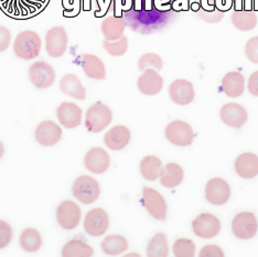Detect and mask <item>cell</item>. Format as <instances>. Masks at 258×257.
I'll use <instances>...</instances> for the list:
<instances>
[{
    "instance_id": "cell-7",
    "label": "cell",
    "mask_w": 258,
    "mask_h": 257,
    "mask_svg": "<svg viewBox=\"0 0 258 257\" xmlns=\"http://www.w3.org/2000/svg\"><path fill=\"white\" fill-rule=\"evenodd\" d=\"M109 226L108 213L102 208H94L86 213L83 227L86 234L98 237L105 234Z\"/></svg>"
},
{
    "instance_id": "cell-40",
    "label": "cell",
    "mask_w": 258,
    "mask_h": 257,
    "mask_svg": "<svg viewBox=\"0 0 258 257\" xmlns=\"http://www.w3.org/2000/svg\"><path fill=\"white\" fill-rule=\"evenodd\" d=\"M247 90L251 95L258 97V71L250 74L247 82Z\"/></svg>"
},
{
    "instance_id": "cell-42",
    "label": "cell",
    "mask_w": 258,
    "mask_h": 257,
    "mask_svg": "<svg viewBox=\"0 0 258 257\" xmlns=\"http://www.w3.org/2000/svg\"><path fill=\"white\" fill-rule=\"evenodd\" d=\"M4 155H5V146H4L2 140H0V159L3 158Z\"/></svg>"
},
{
    "instance_id": "cell-10",
    "label": "cell",
    "mask_w": 258,
    "mask_h": 257,
    "mask_svg": "<svg viewBox=\"0 0 258 257\" xmlns=\"http://www.w3.org/2000/svg\"><path fill=\"white\" fill-rule=\"evenodd\" d=\"M258 231V221L254 213L240 212L232 221V232L239 239H250Z\"/></svg>"
},
{
    "instance_id": "cell-16",
    "label": "cell",
    "mask_w": 258,
    "mask_h": 257,
    "mask_svg": "<svg viewBox=\"0 0 258 257\" xmlns=\"http://www.w3.org/2000/svg\"><path fill=\"white\" fill-rule=\"evenodd\" d=\"M220 117L225 125L240 128L248 118L247 110L238 103H227L220 110Z\"/></svg>"
},
{
    "instance_id": "cell-24",
    "label": "cell",
    "mask_w": 258,
    "mask_h": 257,
    "mask_svg": "<svg viewBox=\"0 0 258 257\" xmlns=\"http://www.w3.org/2000/svg\"><path fill=\"white\" fill-rule=\"evenodd\" d=\"M184 172L182 167L175 162H169L165 167L161 168L159 180L161 185L165 188L172 189L182 182Z\"/></svg>"
},
{
    "instance_id": "cell-29",
    "label": "cell",
    "mask_w": 258,
    "mask_h": 257,
    "mask_svg": "<svg viewBox=\"0 0 258 257\" xmlns=\"http://www.w3.org/2000/svg\"><path fill=\"white\" fill-rule=\"evenodd\" d=\"M94 249L90 244L79 238L70 239L64 244L61 255L62 257H91Z\"/></svg>"
},
{
    "instance_id": "cell-8",
    "label": "cell",
    "mask_w": 258,
    "mask_h": 257,
    "mask_svg": "<svg viewBox=\"0 0 258 257\" xmlns=\"http://www.w3.org/2000/svg\"><path fill=\"white\" fill-rule=\"evenodd\" d=\"M165 135L170 143L179 146V147L190 146L195 138L192 127L183 120H173L169 122L165 130Z\"/></svg>"
},
{
    "instance_id": "cell-20",
    "label": "cell",
    "mask_w": 258,
    "mask_h": 257,
    "mask_svg": "<svg viewBox=\"0 0 258 257\" xmlns=\"http://www.w3.org/2000/svg\"><path fill=\"white\" fill-rule=\"evenodd\" d=\"M234 169L240 178H255L258 176V156L253 153L240 154L234 163Z\"/></svg>"
},
{
    "instance_id": "cell-11",
    "label": "cell",
    "mask_w": 258,
    "mask_h": 257,
    "mask_svg": "<svg viewBox=\"0 0 258 257\" xmlns=\"http://www.w3.org/2000/svg\"><path fill=\"white\" fill-rule=\"evenodd\" d=\"M192 229L197 236L210 239L220 233L221 222L212 213H201L193 220Z\"/></svg>"
},
{
    "instance_id": "cell-43",
    "label": "cell",
    "mask_w": 258,
    "mask_h": 257,
    "mask_svg": "<svg viewBox=\"0 0 258 257\" xmlns=\"http://www.w3.org/2000/svg\"><path fill=\"white\" fill-rule=\"evenodd\" d=\"M254 9L258 13V0H254Z\"/></svg>"
},
{
    "instance_id": "cell-38",
    "label": "cell",
    "mask_w": 258,
    "mask_h": 257,
    "mask_svg": "<svg viewBox=\"0 0 258 257\" xmlns=\"http://www.w3.org/2000/svg\"><path fill=\"white\" fill-rule=\"evenodd\" d=\"M200 257H224V252L218 245L209 244L203 246L199 253Z\"/></svg>"
},
{
    "instance_id": "cell-26",
    "label": "cell",
    "mask_w": 258,
    "mask_h": 257,
    "mask_svg": "<svg viewBox=\"0 0 258 257\" xmlns=\"http://www.w3.org/2000/svg\"><path fill=\"white\" fill-rule=\"evenodd\" d=\"M233 26L240 31H250L257 26V16L251 9H236L231 16Z\"/></svg>"
},
{
    "instance_id": "cell-37",
    "label": "cell",
    "mask_w": 258,
    "mask_h": 257,
    "mask_svg": "<svg viewBox=\"0 0 258 257\" xmlns=\"http://www.w3.org/2000/svg\"><path fill=\"white\" fill-rule=\"evenodd\" d=\"M246 57L254 64H258V37L250 38L245 45Z\"/></svg>"
},
{
    "instance_id": "cell-12",
    "label": "cell",
    "mask_w": 258,
    "mask_h": 257,
    "mask_svg": "<svg viewBox=\"0 0 258 257\" xmlns=\"http://www.w3.org/2000/svg\"><path fill=\"white\" fill-rule=\"evenodd\" d=\"M231 198V188L223 178L210 179L205 185V199L213 206H223Z\"/></svg>"
},
{
    "instance_id": "cell-4",
    "label": "cell",
    "mask_w": 258,
    "mask_h": 257,
    "mask_svg": "<svg viewBox=\"0 0 258 257\" xmlns=\"http://www.w3.org/2000/svg\"><path fill=\"white\" fill-rule=\"evenodd\" d=\"M56 221L63 230L72 231L79 226L82 210L73 200H64L56 208Z\"/></svg>"
},
{
    "instance_id": "cell-41",
    "label": "cell",
    "mask_w": 258,
    "mask_h": 257,
    "mask_svg": "<svg viewBox=\"0 0 258 257\" xmlns=\"http://www.w3.org/2000/svg\"><path fill=\"white\" fill-rule=\"evenodd\" d=\"M220 2H223V7H222V10H223V11H225V9H227V8H230V7H231L232 4H233V2H235V0H216L215 4H219Z\"/></svg>"
},
{
    "instance_id": "cell-5",
    "label": "cell",
    "mask_w": 258,
    "mask_h": 257,
    "mask_svg": "<svg viewBox=\"0 0 258 257\" xmlns=\"http://www.w3.org/2000/svg\"><path fill=\"white\" fill-rule=\"evenodd\" d=\"M29 80L40 90L49 89L55 82V70L45 61H36L29 68Z\"/></svg>"
},
{
    "instance_id": "cell-13",
    "label": "cell",
    "mask_w": 258,
    "mask_h": 257,
    "mask_svg": "<svg viewBox=\"0 0 258 257\" xmlns=\"http://www.w3.org/2000/svg\"><path fill=\"white\" fill-rule=\"evenodd\" d=\"M34 138L41 146L51 147L61 140L62 128L53 120H43L34 131Z\"/></svg>"
},
{
    "instance_id": "cell-30",
    "label": "cell",
    "mask_w": 258,
    "mask_h": 257,
    "mask_svg": "<svg viewBox=\"0 0 258 257\" xmlns=\"http://www.w3.org/2000/svg\"><path fill=\"white\" fill-rule=\"evenodd\" d=\"M162 168V161L157 156H146L140 161V174L148 181H155L159 178Z\"/></svg>"
},
{
    "instance_id": "cell-9",
    "label": "cell",
    "mask_w": 258,
    "mask_h": 257,
    "mask_svg": "<svg viewBox=\"0 0 258 257\" xmlns=\"http://www.w3.org/2000/svg\"><path fill=\"white\" fill-rule=\"evenodd\" d=\"M69 37L62 26L51 28L45 34V50L51 57H61L68 49Z\"/></svg>"
},
{
    "instance_id": "cell-6",
    "label": "cell",
    "mask_w": 258,
    "mask_h": 257,
    "mask_svg": "<svg viewBox=\"0 0 258 257\" xmlns=\"http://www.w3.org/2000/svg\"><path fill=\"white\" fill-rule=\"evenodd\" d=\"M143 204L154 219L158 221H165L167 219V202L158 190L150 186H144Z\"/></svg>"
},
{
    "instance_id": "cell-33",
    "label": "cell",
    "mask_w": 258,
    "mask_h": 257,
    "mask_svg": "<svg viewBox=\"0 0 258 257\" xmlns=\"http://www.w3.org/2000/svg\"><path fill=\"white\" fill-rule=\"evenodd\" d=\"M175 257H193L196 254V244L190 238H178L172 245Z\"/></svg>"
},
{
    "instance_id": "cell-35",
    "label": "cell",
    "mask_w": 258,
    "mask_h": 257,
    "mask_svg": "<svg viewBox=\"0 0 258 257\" xmlns=\"http://www.w3.org/2000/svg\"><path fill=\"white\" fill-rule=\"evenodd\" d=\"M163 67V61L161 56L156 53H146L140 56L138 60V69L140 71H145L146 69L154 68L157 71H160Z\"/></svg>"
},
{
    "instance_id": "cell-36",
    "label": "cell",
    "mask_w": 258,
    "mask_h": 257,
    "mask_svg": "<svg viewBox=\"0 0 258 257\" xmlns=\"http://www.w3.org/2000/svg\"><path fill=\"white\" fill-rule=\"evenodd\" d=\"M14 231L7 221L0 220V249H4L13 241Z\"/></svg>"
},
{
    "instance_id": "cell-15",
    "label": "cell",
    "mask_w": 258,
    "mask_h": 257,
    "mask_svg": "<svg viewBox=\"0 0 258 257\" xmlns=\"http://www.w3.org/2000/svg\"><path fill=\"white\" fill-rule=\"evenodd\" d=\"M84 166L87 170L95 174H102L108 170L110 157L102 147H93L84 157Z\"/></svg>"
},
{
    "instance_id": "cell-27",
    "label": "cell",
    "mask_w": 258,
    "mask_h": 257,
    "mask_svg": "<svg viewBox=\"0 0 258 257\" xmlns=\"http://www.w3.org/2000/svg\"><path fill=\"white\" fill-rule=\"evenodd\" d=\"M20 246L28 253H34L42 247L43 239L41 233L34 227H27L19 236Z\"/></svg>"
},
{
    "instance_id": "cell-44",
    "label": "cell",
    "mask_w": 258,
    "mask_h": 257,
    "mask_svg": "<svg viewBox=\"0 0 258 257\" xmlns=\"http://www.w3.org/2000/svg\"><path fill=\"white\" fill-rule=\"evenodd\" d=\"M129 256H137V257H140L139 254H136V253H129V254H126L125 257H129Z\"/></svg>"
},
{
    "instance_id": "cell-22",
    "label": "cell",
    "mask_w": 258,
    "mask_h": 257,
    "mask_svg": "<svg viewBox=\"0 0 258 257\" xmlns=\"http://www.w3.org/2000/svg\"><path fill=\"white\" fill-rule=\"evenodd\" d=\"M81 66L87 78L93 80H105L106 68L104 62L94 54H83L81 57Z\"/></svg>"
},
{
    "instance_id": "cell-14",
    "label": "cell",
    "mask_w": 258,
    "mask_h": 257,
    "mask_svg": "<svg viewBox=\"0 0 258 257\" xmlns=\"http://www.w3.org/2000/svg\"><path fill=\"white\" fill-rule=\"evenodd\" d=\"M56 117L63 127L73 130L81 125L83 110L73 102H63L56 108Z\"/></svg>"
},
{
    "instance_id": "cell-1",
    "label": "cell",
    "mask_w": 258,
    "mask_h": 257,
    "mask_svg": "<svg viewBox=\"0 0 258 257\" xmlns=\"http://www.w3.org/2000/svg\"><path fill=\"white\" fill-rule=\"evenodd\" d=\"M42 48V40L33 30L21 31L14 41L15 54L22 60H33L37 57Z\"/></svg>"
},
{
    "instance_id": "cell-3",
    "label": "cell",
    "mask_w": 258,
    "mask_h": 257,
    "mask_svg": "<svg viewBox=\"0 0 258 257\" xmlns=\"http://www.w3.org/2000/svg\"><path fill=\"white\" fill-rule=\"evenodd\" d=\"M113 119L111 109L103 103H95L86 110L84 124L86 130L93 134L103 132Z\"/></svg>"
},
{
    "instance_id": "cell-17",
    "label": "cell",
    "mask_w": 258,
    "mask_h": 257,
    "mask_svg": "<svg viewBox=\"0 0 258 257\" xmlns=\"http://www.w3.org/2000/svg\"><path fill=\"white\" fill-rule=\"evenodd\" d=\"M169 95L173 103L184 106V105L192 103L193 99H195L196 93L191 82L183 79H178L170 84Z\"/></svg>"
},
{
    "instance_id": "cell-25",
    "label": "cell",
    "mask_w": 258,
    "mask_h": 257,
    "mask_svg": "<svg viewBox=\"0 0 258 257\" xmlns=\"http://www.w3.org/2000/svg\"><path fill=\"white\" fill-rule=\"evenodd\" d=\"M125 29L126 23L124 19L116 16L107 17V18H105L102 21L101 25V31L103 36L105 37V40L108 41H115L121 38L124 36Z\"/></svg>"
},
{
    "instance_id": "cell-23",
    "label": "cell",
    "mask_w": 258,
    "mask_h": 257,
    "mask_svg": "<svg viewBox=\"0 0 258 257\" xmlns=\"http://www.w3.org/2000/svg\"><path fill=\"white\" fill-rule=\"evenodd\" d=\"M222 90L228 97H239L245 90V79L243 74L236 71L227 72L222 79Z\"/></svg>"
},
{
    "instance_id": "cell-18",
    "label": "cell",
    "mask_w": 258,
    "mask_h": 257,
    "mask_svg": "<svg viewBox=\"0 0 258 257\" xmlns=\"http://www.w3.org/2000/svg\"><path fill=\"white\" fill-rule=\"evenodd\" d=\"M138 90L145 95L154 96L160 93L163 87V79L157 70L146 69L137 80Z\"/></svg>"
},
{
    "instance_id": "cell-34",
    "label": "cell",
    "mask_w": 258,
    "mask_h": 257,
    "mask_svg": "<svg viewBox=\"0 0 258 257\" xmlns=\"http://www.w3.org/2000/svg\"><path fill=\"white\" fill-rule=\"evenodd\" d=\"M104 49L106 50L107 53L111 56H121L124 55L128 50V39L127 37L122 36L118 40L115 41H103Z\"/></svg>"
},
{
    "instance_id": "cell-2",
    "label": "cell",
    "mask_w": 258,
    "mask_h": 257,
    "mask_svg": "<svg viewBox=\"0 0 258 257\" xmlns=\"http://www.w3.org/2000/svg\"><path fill=\"white\" fill-rule=\"evenodd\" d=\"M72 195L82 204H92L101 195V186L95 178L82 174L74 180Z\"/></svg>"
},
{
    "instance_id": "cell-39",
    "label": "cell",
    "mask_w": 258,
    "mask_h": 257,
    "mask_svg": "<svg viewBox=\"0 0 258 257\" xmlns=\"http://www.w3.org/2000/svg\"><path fill=\"white\" fill-rule=\"evenodd\" d=\"M11 43V32L7 27L0 26V52L8 50Z\"/></svg>"
},
{
    "instance_id": "cell-31",
    "label": "cell",
    "mask_w": 258,
    "mask_h": 257,
    "mask_svg": "<svg viewBox=\"0 0 258 257\" xmlns=\"http://www.w3.org/2000/svg\"><path fill=\"white\" fill-rule=\"evenodd\" d=\"M169 254L168 238L165 233H157L147 245L148 257H167Z\"/></svg>"
},
{
    "instance_id": "cell-28",
    "label": "cell",
    "mask_w": 258,
    "mask_h": 257,
    "mask_svg": "<svg viewBox=\"0 0 258 257\" xmlns=\"http://www.w3.org/2000/svg\"><path fill=\"white\" fill-rule=\"evenodd\" d=\"M103 253L109 256L120 255L128 249V241L125 236L110 234L105 236L101 243Z\"/></svg>"
},
{
    "instance_id": "cell-32",
    "label": "cell",
    "mask_w": 258,
    "mask_h": 257,
    "mask_svg": "<svg viewBox=\"0 0 258 257\" xmlns=\"http://www.w3.org/2000/svg\"><path fill=\"white\" fill-rule=\"evenodd\" d=\"M196 13L203 21H207L209 23L220 22L224 17V11L220 10L215 3H208L207 6L202 3L198 7V10H196Z\"/></svg>"
},
{
    "instance_id": "cell-21",
    "label": "cell",
    "mask_w": 258,
    "mask_h": 257,
    "mask_svg": "<svg viewBox=\"0 0 258 257\" xmlns=\"http://www.w3.org/2000/svg\"><path fill=\"white\" fill-rule=\"evenodd\" d=\"M58 87L64 94L79 99V101H84L86 98V90L84 85L82 84L79 77H76L73 73L66 74L58 82Z\"/></svg>"
},
{
    "instance_id": "cell-19",
    "label": "cell",
    "mask_w": 258,
    "mask_h": 257,
    "mask_svg": "<svg viewBox=\"0 0 258 257\" xmlns=\"http://www.w3.org/2000/svg\"><path fill=\"white\" fill-rule=\"evenodd\" d=\"M132 133L129 128L124 125H116L105 134L104 144L110 150L118 151L124 149L131 142Z\"/></svg>"
}]
</instances>
